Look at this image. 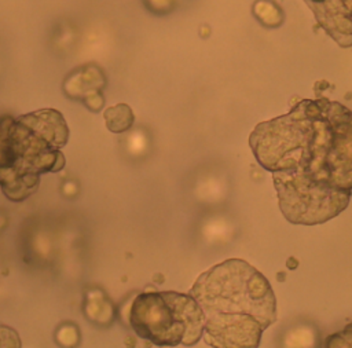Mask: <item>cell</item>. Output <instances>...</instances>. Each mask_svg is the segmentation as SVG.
Listing matches in <instances>:
<instances>
[{
    "label": "cell",
    "mask_w": 352,
    "mask_h": 348,
    "mask_svg": "<svg viewBox=\"0 0 352 348\" xmlns=\"http://www.w3.org/2000/svg\"><path fill=\"white\" fill-rule=\"evenodd\" d=\"M249 142L260 165L272 172L278 194L298 188L348 194L352 111L338 102L302 100L289 114L258 124Z\"/></svg>",
    "instance_id": "1"
},
{
    "label": "cell",
    "mask_w": 352,
    "mask_h": 348,
    "mask_svg": "<svg viewBox=\"0 0 352 348\" xmlns=\"http://www.w3.org/2000/svg\"><path fill=\"white\" fill-rule=\"evenodd\" d=\"M190 294L205 314V341L213 348H258L264 330L276 320L270 282L241 259L202 272Z\"/></svg>",
    "instance_id": "2"
},
{
    "label": "cell",
    "mask_w": 352,
    "mask_h": 348,
    "mask_svg": "<svg viewBox=\"0 0 352 348\" xmlns=\"http://www.w3.org/2000/svg\"><path fill=\"white\" fill-rule=\"evenodd\" d=\"M69 136L62 114L54 109L1 122V190L12 201L36 191L40 175L65 166L60 149Z\"/></svg>",
    "instance_id": "3"
},
{
    "label": "cell",
    "mask_w": 352,
    "mask_h": 348,
    "mask_svg": "<svg viewBox=\"0 0 352 348\" xmlns=\"http://www.w3.org/2000/svg\"><path fill=\"white\" fill-rule=\"evenodd\" d=\"M129 323L140 338L158 347H191L205 333V314L197 298L173 290L138 294Z\"/></svg>",
    "instance_id": "4"
},
{
    "label": "cell",
    "mask_w": 352,
    "mask_h": 348,
    "mask_svg": "<svg viewBox=\"0 0 352 348\" xmlns=\"http://www.w3.org/2000/svg\"><path fill=\"white\" fill-rule=\"evenodd\" d=\"M318 22L342 47L352 45V0H305Z\"/></svg>",
    "instance_id": "5"
},
{
    "label": "cell",
    "mask_w": 352,
    "mask_h": 348,
    "mask_svg": "<svg viewBox=\"0 0 352 348\" xmlns=\"http://www.w3.org/2000/svg\"><path fill=\"white\" fill-rule=\"evenodd\" d=\"M104 84V74L98 66L84 65L67 76L63 83V89L72 99H78L89 110L99 111L104 103L102 95Z\"/></svg>",
    "instance_id": "6"
},
{
    "label": "cell",
    "mask_w": 352,
    "mask_h": 348,
    "mask_svg": "<svg viewBox=\"0 0 352 348\" xmlns=\"http://www.w3.org/2000/svg\"><path fill=\"white\" fill-rule=\"evenodd\" d=\"M106 125L111 132L120 133L128 131L133 124V113L128 105L120 103L106 109L104 111Z\"/></svg>",
    "instance_id": "7"
},
{
    "label": "cell",
    "mask_w": 352,
    "mask_h": 348,
    "mask_svg": "<svg viewBox=\"0 0 352 348\" xmlns=\"http://www.w3.org/2000/svg\"><path fill=\"white\" fill-rule=\"evenodd\" d=\"M252 11L258 22L267 28H275L283 22L282 10L271 0H257Z\"/></svg>",
    "instance_id": "8"
},
{
    "label": "cell",
    "mask_w": 352,
    "mask_h": 348,
    "mask_svg": "<svg viewBox=\"0 0 352 348\" xmlns=\"http://www.w3.org/2000/svg\"><path fill=\"white\" fill-rule=\"evenodd\" d=\"M324 348H352V323L326 338Z\"/></svg>",
    "instance_id": "9"
},
{
    "label": "cell",
    "mask_w": 352,
    "mask_h": 348,
    "mask_svg": "<svg viewBox=\"0 0 352 348\" xmlns=\"http://www.w3.org/2000/svg\"><path fill=\"white\" fill-rule=\"evenodd\" d=\"M146 4L151 11H157V10L170 11V8L173 7V0H151V1H147Z\"/></svg>",
    "instance_id": "10"
}]
</instances>
